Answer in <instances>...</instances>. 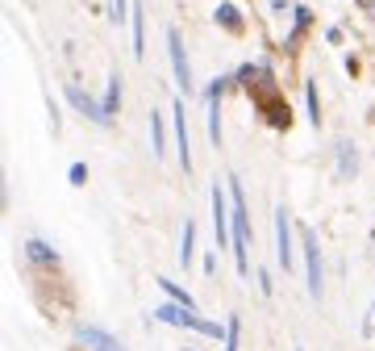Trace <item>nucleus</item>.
<instances>
[{"mask_svg": "<svg viewBox=\"0 0 375 351\" xmlns=\"http://www.w3.org/2000/svg\"><path fill=\"white\" fill-rule=\"evenodd\" d=\"M150 318H154V322H163V326L196 330V335H204V339H221V343H226V330H230V326L213 322V318H200L192 306H180V301H163V306H154V310H150Z\"/></svg>", "mask_w": 375, "mask_h": 351, "instance_id": "nucleus-1", "label": "nucleus"}, {"mask_svg": "<svg viewBox=\"0 0 375 351\" xmlns=\"http://www.w3.org/2000/svg\"><path fill=\"white\" fill-rule=\"evenodd\" d=\"M63 96H67V105H71L80 117H88L92 126H100V130H109V126H113L109 109H104V100H96L88 88H80V84H63Z\"/></svg>", "mask_w": 375, "mask_h": 351, "instance_id": "nucleus-2", "label": "nucleus"}, {"mask_svg": "<svg viewBox=\"0 0 375 351\" xmlns=\"http://www.w3.org/2000/svg\"><path fill=\"white\" fill-rule=\"evenodd\" d=\"M208 205H213V234H217V247H234V230H230V188L226 184H213V196H208Z\"/></svg>", "mask_w": 375, "mask_h": 351, "instance_id": "nucleus-3", "label": "nucleus"}, {"mask_svg": "<svg viewBox=\"0 0 375 351\" xmlns=\"http://www.w3.org/2000/svg\"><path fill=\"white\" fill-rule=\"evenodd\" d=\"M300 251H304V280H309V297H321L326 293V272H321V247H317V234L304 230L300 234Z\"/></svg>", "mask_w": 375, "mask_h": 351, "instance_id": "nucleus-4", "label": "nucleus"}, {"mask_svg": "<svg viewBox=\"0 0 375 351\" xmlns=\"http://www.w3.org/2000/svg\"><path fill=\"white\" fill-rule=\"evenodd\" d=\"M167 55H171V71H176V84L184 96L196 92V80H192V63H188V50H184V38L180 30H167Z\"/></svg>", "mask_w": 375, "mask_h": 351, "instance_id": "nucleus-5", "label": "nucleus"}, {"mask_svg": "<svg viewBox=\"0 0 375 351\" xmlns=\"http://www.w3.org/2000/svg\"><path fill=\"white\" fill-rule=\"evenodd\" d=\"M276 260L284 264V272H292V268H296V247H292V218H288V210H284V205L276 210Z\"/></svg>", "mask_w": 375, "mask_h": 351, "instance_id": "nucleus-6", "label": "nucleus"}, {"mask_svg": "<svg viewBox=\"0 0 375 351\" xmlns=\"http://www.w3.org/2000/svg\"><path fill=\"white\" fill-rule=\"evenodd\" d=\"M75 343L84 347V351H125L121 347V339H113L109 330H100V326H75Z\"/></svg>", "mask_w": 375, "mask_h": 351, "instance_id": "nucleus-7", "label": "nucleus"}, {"mask_svg": "<svg viewBox=\"0 0 375 351\" xmlns=\"http://www.w3.org/2000/svg\"><path fill=\"white\" fill-rule=\"evenodd\" d=\"M171 117H176V142H180V163L184 172H192V138H188V122H184V96L171 105Z\"/></svg>", "mask_w": 375, "mask_h": 351, "instance_id": "nucleus-8", "label": "nucleus"}, {"mask_svg": "<svg viewBox=\"0 0 375 351\" xmlns=\"http://www.w3.org/2000/svg\"><path fill=\"white\" fill-rule=\"evenodd\" d=\"M25 260H29L34 268H59V251L50 247L46 238H29V242H25Z\"/></svg>", "mask_w": 375, "mask_h": 351, "instance_id": "nucleus-9", "label": "nucleus"}, {"mask_svg": "<svg viewBox=\"0 0 375 351\" xmlns=\"http://www.w3.org/2000/svg\"><path fill=\"white\" fill-rule=\"evenodd\" d=\"M213 17H217V25H221L226 34H234V38H242V34H246V21H242V9L234 5V0H221V5H217V13H213Z\"/></svg>", "mask_w": 375, "mask_h": 351, "instance_id": "nucleus-10", "label": "nucleus"}, {"mask_svg": "<svg viewBox=\"0 0 375 351\" xmlns=\"http://www.w3.org/2000/svg\"><path fill=\"white\" fill-rule=\"evenodd\" d=\"M309 25H313V13H309L304 5H296V9H292V30H288V38H284V50H296L300 38L309 34Z\"/></svg>", "mask_w": 375, "mask_h": 351, "instance_id": "nucleus-11", "label": "nucleus"}, {"mask_svg": "<svg viewBox=\"0 0 375 351\" xmlns=\"http://www.w3.org/2000/svg\"><path fill=\"white\" fill-rule=\"evenodd\" d=\"M359 172V146L354 142H338V176L350 180Z\"/></svg>", "mask_w": 375, "mask_h": 351, "instance_id": "nucleus-12", "label": "nucleus"}, {"mask_svg": "<svg viewBox=\"0 0 375 351\" xmlns=\"http://www.w3.org/2000/svg\"><path fill=\"white\" fill-rule=\"evenodd\" d=\"M130 30H134V55L142 59V55H146V9H142V5H134V13H130Z\"/></svg>", "mask_w": 375, "mask_h": 351, "instance_id": "nucleus-13", "label": "nucleus"}, {"mask_svg": "<svg viewBox=\"0 0 375 351\" xmlns=\"http://www.w3.org/2000/svg\"><path fill=\"white\" fill-rule=\"evenodd\" d=\"M154 284H158V288H163V293H167L171 301H180V306H192V310H196V301H192V293H188L184 284H176V280H167V276H158Z\"/></svg>", "mask_w": 375, "mask_h": 351, "instance_id": "nucleus-14", "label": "nucleus"}, {"mask_svg": "<svg viewBox=\"0 0 375 351\" xmlns=\"http://www.w3.org/2000/svg\"><path fill=\"white\" fill-rule=\"evenodd\" d=\"M150 146H154V155H167V126L158 113H150Z\"/></svg>", "mask_w": 375, "mask_h": 351, "instance_id": "nucleus-15", "label": "nucleus"}, {"mask_svg": "<svg viewBox=\"0 0 375 351\" xmlns=\"http://www.w3.org/2000/svg\"><path fill=\"white\" fill-rule=\"evenodd\" d=\"M196 260V222H184V242H180V264L188 268Z\"/></svg>", "mask_w": 375, "mask_h": 351, "instance_id": "nucleus-16", "label": "nucleus"}, {"mask_svg": "<svg viewBox=\"0 0 375 351\" xmlns=\"http://www.w3.org/2000/svg\"><path fill=\"white\" fill-rule=\"evenodd\" d=\"M104 109H109V117L121 109V76L117 71L109 76V88H104Z\"/></svg>", "mask_w": 375, "mask_h": 351, "instance_id": "nucleus-17", "label": "nucleus"}, {"mask_svg": "<svg viewBox=\"0 0 375 351\" xmlns=\"http://www.w3.org/2000/svg\"><path fill=\"white\" fill-rule=\"evenodd\" d=\"M304 105H309V122L317 126V122H321V96H317V80H309V84H304Z\"/></svg>", "mask_w": 375, "mask_h": 351, "instance_id": "nucleus-18", "label": "nucleus"}, {"mask_svg": "<svg viewBox=\"0 0 375 351\" xmlns=\"http://www.w3.org/2000/svg\"><path fill=\"white\" fill-rule=\"evenodd\" d=\"M226 326H230V330H226V351H238V343H242V318L234 314Z\"/></svg>", "mask_w": 375, "mask_h": 351, "instance_id": "nucleus-19", "label": "nucleus"}, {"mask_svg": "<svg viewBox=\"0 0 375 351\" xmlns=\"http://www.w3.org/2000/svg\"><path fill=\"white\" fill-rule=\"evenodd\" d=\"M67 180H71L75 188H84V184H88V163H71V168H67Z\"/></svg>", "mask_w": 375, "mask_h": 351, "instance_id": "nucleus-20", "label": "nucleus"}, {"mask_svg": "<svg viewBox=\"0 0 375 351\" xmlns=\"http://www.w3.org/2000/svg\"><path fill=\"white\" fill-rule=\"evenodd\" d=\"M130 13H134V9H130V0H113V21H117V25L130 21Z\"/></svg>", "mask_w": 375, "mask_h": 351, "instance_id": "nucleus-21", "label": "nucleus"}, {"mask_svg": "<svg viewBox=\"0 0 375 351\" xmlns=\"http://www.w3.org/2000/svg\"><path fill=\"white\" fill-rule=\"evenodd\" d=\"M258 293H263V297H271V293H276V284H271V272H267V268H258Z\"/></svg>", "mask_w": 375, "mask_h": 351, "instance_id": "nucleus-22", "label": "nucleus"}, {"mask_svg": "<svg viewBox=\"0 0 375 351\" xmlns=\"http://www.w3.org/2000/svg\"><path fill=\"white\" fill-rule=\"evenodd\" d=\"M326 42H330V46H342V42H346L342 25H330V30H326Z\"/></svg>", "mask_w": 375, "mask_h": 351, "instance_id": "nucleus-23", "label": "nucleus"}, {"mask_svg": "<svg viewBox=\"0 0 375 351\" xmlns=\"http://www.w3.org/2000/svg\"><path fill=\"white\" fill-rule=\"evenodd\" d=\"M267 9H271V13H288L292 0H267Z\"/></svg>", "mask_w": 375, "mask_h": 351, "instance_id": "nucleus-24", "label": "nucleus"}, {"mask_svg": "<svg viewBox=\"0 0 375 351\" xmlns=\"http://www.w3.org/2000/svg\"><path fill=\"white\" fill-rule=\"evenodd\" d=\"M200 268H204V272H208V276H213V272H217V256H213V251H208V256H204V260H200Z\"/></svg>", "mask_w": 375, "mask_h": 351, "instance_id": "nucleus-25", "label": "nucleus"}, {"mask_svg": "<svg viewBox=\"0 0 375 351\" xmlns=\"http://www.w3.org/2000/svg\"><path fill=\"white\" fill-rule=\"evenodd\" d=\"M371 318H375V306H371Z\"/></svg>", "mask_w": 375, "mask_h": 351, "instance_id": "nucleus-26", "label": "nucleus"}, {"mask_svg": "<svg viewBox=\"0 0 375 351\" xmlns=\"http://www.w3.org/2000/svg\"><path fill=\"white\" fill-rule=\"evenodd\" d=\"M184 351H196V347H184Z\"/></svg>", "mask_w": 375, "mask_h": 351, "instance_id": "nucleus-27", "label": "nucleus"}]
</instances>
